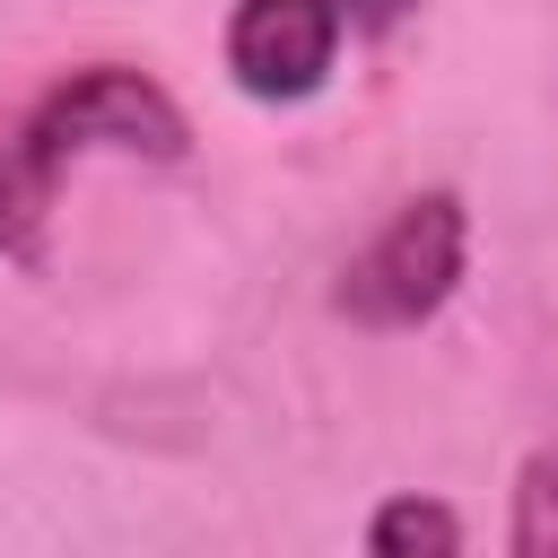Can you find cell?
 <instances>
[{"label": "cell", "mask_w": 558, "mask_h": 558, "mask_svg": "<svg viewBox=\"0 0 558 558\" xmlns=\"http://www.w3.org/2000/svg\"><path fill=\"white\" fill-rule=\"evenodd\" d=\"M192 105L148 61H70L17 113H0V262L44 270L70 174L87 166H192Z\"/></svg>", "instance_id": "obj_1"}, {"label": "cell", "mask_w": 558, "mask_h": 558, "mask_svg": "<svg viewBox=\"0 0 558 558\" xmlns=\"http://www.w3.org/2000/svg\"><path fill=\"white\" fill-rule=\"evenodd\" d=\"M340 61H349L340 0H227L218 17V78L262 113H296L331 96Z\"/></svg>", "instance_id": "obj_3"}, {"label": "cell", "mask_w": 558, "mask_h": 558, "mask_svg": "<svg viewBox=\"0 0 558 558\" xmlns=\"http://www.w3.org/2000/svg\"><path fill=\"white\" fill-rule=\"evenodd\" d=\"M471 253H480V227H471L462 183H418V192H401V201L349 244V262L331 270V314H340L349 331H375V340L427 331V323L462 296Z\"/></svg>", "instance_id": "obj_2"}, {"label": "cell", "mask_w": 558, "mask_h": 558, "mask_svg": "<svg viewBox=\"0 0 558 558\" xmlns=\"http://www.w3.org/2000/svg\"><path fill=\"white\" fill-rule=\"evenodd\" d=\"M506 549L514 558H558V427L506 480Z\"/></svg>", "instance_id": "obj_5"}, {"label": "cell", "mask_w": 558, "mask_h": 558, "mask_svg": "<svg viewBox=\"0 0 558 558\" xmlns=\"http://www.w3.org/2000/svg\"><path fill=\"white\" fill-rule=\"evenodd\" d=\"M427 0H340V17H349V44H392L410 17H418Z\"/></svg>", "instance_id": "obj_6"}, {"label": "cell", "mask_w": 558, "mask_h": 558, "mask_svg": "<svg viewBox=\"0 0 558 558\" xmlns=\"http://www.w3.org/2000/svg\"><path fill=\"white\" fill-rule=\"evenodd\" d=\"M357 541L375 558H462L471 549V514L453 497H436V488H392V497L366 506Z\"/></svg>", "instance_id": "obj_4"}]
</instances>
